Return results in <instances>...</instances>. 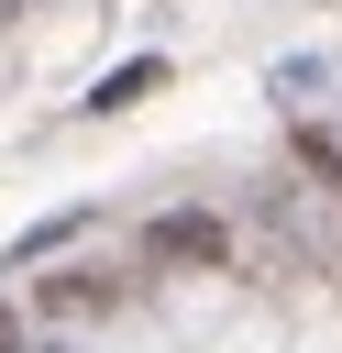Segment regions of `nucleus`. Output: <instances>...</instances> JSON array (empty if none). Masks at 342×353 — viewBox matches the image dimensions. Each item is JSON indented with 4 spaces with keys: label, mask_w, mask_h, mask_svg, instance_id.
<instances>
[{
    "label": "nucleus",
    "mask_w": 342,
    "mask_h": 353,
    "mask_svg": "<svg viewBox=\"0 0 342 353\" xmlns=\"http://www.w3.org/2000/svg\"><path fill=\"white\" fill-rule=\"evenodd\" d=\"M221 243H232V232H221L210 210H165V221L143 232V254H154V265H221Z\"/></svg>",
    "instance_id": "1"
},
{
    "label": "nucleus",
    "mask_w": 342,
    "mask_h": 353,
    "mask_svg": "<svg viewBox=\"0 0 342 353\" xmlns=\"http://www.w3.org/2000/svg\"><path fill=\"white\" fill-rule=\"evenodd\" d=\"M143 88H165V55H132V66H110V77L88 88V110H132Z\"/></svg>",
    "instance_id": "2"
},
{
    "label": "nucleus",
    "mask_w": 342,
    "mask_h": 353,
    "mask_svg": "<svg viewBox=\"0 0 342 353\" xmlns=\"http://www.w3.org/2000/svg\"><path fill=\"white\" fill-rule=\"evenodd\" d=\"M11 11H22V0H0V22H11Z\"/></svg>",
    "instance_id": "4"
},
{
    "label": "nucleus",
    "mask_w": 342,
    "mask_h": 353,
    "mask_svg": "<svg viewBox=\"0 0 342 353\" xmlns=\"http://www.w3.org/2000/svg\"><path fill=\"white\" fill-rule=\"evenodd\" d=\"M0 353H11V320H0Z\"/></svg>",
    "instance_id": "3"
}]
</instances>
